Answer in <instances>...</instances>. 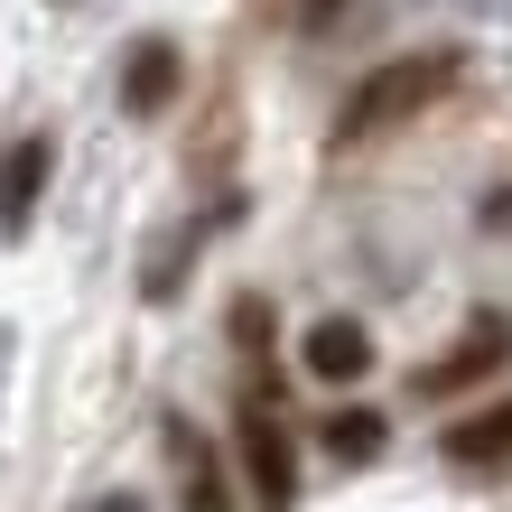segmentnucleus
Segmentation results:
<instances>
[{
    "mask_svg": "<svg viewBox=\"0 0 512 512\" xmlns=\"http://www.w3.org/2000/svg\"><path fill=\"white\" fill-rule=\"evenodd\" d=\"M457 75H466V47H410V56H391V66H373V75L345 94V112H336V149L373 140V131H391V122H410V112H429Z\"/></svg>",
    "mask_w": 512,
    "mask_h": 512,
    "instance_id": "f257e3e1",
    "label": "nucleus"
},
{
    "mask_svg": "<svg viewBox=\"0 0 512 512\" xmlns=\"http://www.w3.org/2000/svg\"><path fill=\"white\" fill-rule=\"evenodd\" d=\"M503 364H512V317H503V308H475L466 336L410 373V391H419V401H457V391H475V382L503 373Z\"/></svg>",
    "mask_w": 512,
    "mask_h": 512,
    "instance_id": "f03ea898",
    "label": "nucleus"
},
{
    "mask_svg": "<svg viewBox=\"0 0 512 512\" xmlns=\"http://www.w3.org/2000/svg\"><path fill=\"white\" fill-rule=\"evenodd\" d=\"M233 447H243L252 503H261V512H289V503H298V447H289L280 419H270V401H252L243 419H233Z\"/></svg>",
    "mask_w": 512,
    "mask_h": 512,
    "instance_id": "7ed1b4c3",
    "label": "nucleus"
},
{
    "mask_svg": "<svg viewBox=\"0 0 512 512\" xmlns=\"http://www.w3.org/2000/svg\"><path fill=\"white\" fill-rule=\"evenodd\" d=\"M47 177H56V140H47V131H19L10 149H0V233H28Z\"/></svg>",
    "mask_w": 512,
    "mask_h": 512,
    "instance_id": "20e7f679",
    "label": "nucleus"
},
{
    "mask_svg": "<svg viewBox=\"0 0 512 512\" xmlns=\"http://www.w3.org/2000/svg\"><path fill=\"white\" fill-rule=\"evenodd\" d=\"M177 84H187V56H177L168 38H140L122 56V112L131 122H159V112L177 103Z\"/></svg>",
    "mask_w": 512,
    "mask_h": 512,
    "instance_id": "39448f33",
    "label": "nucleus"
},
{
    "mask_svg": "<svg viewBox=\"0 0 512 512\" xmlns=\"http://www.w3.org/2000/svg\"><path fill=\"white\" fill-rule=\"evenodd\" d=\"M298 364H308V382H364L373 373V336L354 317H317L308 336H298Z\"/></svg>",
    "mask_w": 512,
    "mask_h": 512,
    "instance_id": "423d86ee",
    "label": "nucleus"
},
{
    "mask_svg": "<svg viewBox=\"0 0 512 512\" xmlns=\"http://www.w3.org/2000/svg\"><path fill=\"white\" fill-rule=\"evenodd\" d=\"M438 457H447V466H466V475H494V466H512V391H503L494 410L457 419V429L438 438Z\"/></svg>",
    "mask_w": 512,
    "mask_h": 512,
    "instance_id": "0eeeda50",
    "label": "nucleus"
},
{
    "mask_svg": "<svg viewBox=\"0 0 512 512\" xmlns=\"http://www.w3.org/2000/svg\"><path fill=\"white\" fill-rule=\"evenodd\" d=\"M168 457H177V485H187V512H233L224 457L205 447V429H187V419H168Z\"/></svg>",
    "mask_w": 512,
    "mask_h": 512,
    "instance_id": "6e6552de",
    "label": "nucleus"
},
{
    "mask_svg": "<svg viewBox=\"0 0 512 512\" xmlns=\"http://www.w3.org/2000/svg\"><path fill=\"white\" fill-rule=\"evenodd\" d=\"M317 447H326V457H336V466H373L382 447H391V419H382V410H326Z\"/></svg>",
    "mask_w": 512,
    "mask_h": 512,
    "instance_id": "1a4fd4ad",
    "label": "nucleus"
},
{
    "mask_svg": "<svg viewBox=\"0 0 512 512\" xmlns=\"http://www.w3.org/2000/svg\"><path fill=\"white\" fill-rule=\"evenodd\" d=\"M233 345H270V308L261 298H233Z\"/></svg>",
    "mask_w": 512,
    "mask_h": 512,
    "instance_id": "9d476101",
    "label": "nucleus"
},
{
    "mask_svg": "<svg viewBox=\"0 0 512 512\" xmlns=\"http://www.w3.org/2000/svg\"><path fill=\"white\" fill-rule=\"evenodd\" d=\"M485 233H503V243H512V187H494V196H485Z\"/></svg>",
    "mask_w": 512,
    "mask_h": 512,
    "instance_id": "9b49d317",
    "label": "nucleus"
},
{
    "mask_svg": "<svg viewBox=\"0 0 512 512\" xmlns=\"http://www.w3.org/2000/svg\"><path fill=\"white\" fill-rule=\"evenodd\" d=\"M336 10H345V0H298V28H326Z\"/></svg>",
    "mask_w": 512,
    "mask_h": 512,
    "instance_id": "f8f14e48",
    "label": "nucleus"
},
{
    "mask_svg": "<svg viewBox=\"0 0 512 512\" xmlns=\"http://www.w3.org/2000/svg\"><path fill=\"white\" fill-rule=\"evenodd\" d=\"M94 512H149V503H131V494H112V503H94Z\"/></svg>",
    "mask_w": 512,
    "mask_h": 512,
    "instance_id": "ddd939ff",
    "label": "nucleus"
}]
</instances>
